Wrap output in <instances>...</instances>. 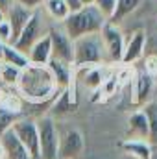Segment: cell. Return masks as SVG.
I'll return each instance as SVG.
<instances>
[{"label": "cell", "instance_id": "25", "mask_svg": "<svg viewBox=\"0 0 157 159\" xmlns=\"http://www.w3.org/2000/svg\"><path fill=\"white\" fill-rule=\"evenodd\" d=\"M19 76H20V69H17L13 65H7V63H0V81H2V85L15 87Z\"/></svg>", "mask_w": 157, "mask_h": 159}, {"label": "cell", "instance_id": "30", "mask_svg": "<svg viewBox=\"0 0 157 159\" xmlns=\"http://www.w3.org/2000/svg\"><path fill=\"white\" fill-rule=\"evenodd\" d=\"M11 4H13V0H0V11L6 13V11L11 7Z\"/></svg>", "mask_w": 157, "mask_h": 159}, {"label": "cell", "instance_id": "10", "mask_svg": "<svg viewBox=\"0 0 157 159\" xmlns=\"http://www.w3.org/2000/svg\"><path fill=\"white\" fill-rule=\"evenodd\" d=\"M46 67H48V70H50V74H52V78H54L59 91L69 89L70 93L76 94V81H74V67L72 65L52 57L46 63Z\"/></svg>", "mask_w": 157, "mask_h": 159}, {"label": "cell", "instance_id": "20", "mask_svg": "<svg viewBox=\"0 0 157 159\" xmlns=\"http://www.w3.org/2000/svg\"><path fill=\"white\" fill-rule=\"evenodd\" d=\"M141 109L148 120V143L157 144V100H148Z\"/></svg>", "mask_w": 157, "mask_h": 159}, {"label": "cell", "instance_id": "26", "mask_svg": "<svg viewBox=\"0 0 157 159\" xmlns=\"http://www.w3.org/2000/svg\"><path fill=\"white\" fill-rule=\"evenodd\" d=\"M94 7L109 20L115 13V7H117V0H94Z\"/></svg>", "mask_w": 157, "mask_h": 159}, {"label": "cell", "instance_id": "6", "mask_svg": "<svg viewBox=\"0 0 157 159\" xmlns=\"http://www.w3.org/2000/svg\"><path fill=\"white\" fill-rule=\"evenodd\" d=\"M13 133L17 135V139L24 144V148L30 152L32 159H41L39 154V131H37V122L32 119H20L13 124Z\"/></svg>", "mask_w": 157, "mask_h": 159}, {"label": "cell", "instance_id": "33", "mask_svg": "<svg viewBox=\"0 0 157 159\" xmlns=\"http://www.w3.org/2000/svg\"><path fill=\"white\" fill-rule=\"evenodd\" d=\"M0 159H4V148H2V143H0Z\"/></svg>", "mask_w": 157, "mask_h": 159}, {"label": "cell", "instance_id": "12", "mask_svg": "<svg viewBox=\"0 0 157 159\" xmlns=\"http://www.w3.org/2000/svg\"><path fill=\"white\" fill-rule=\"evenodd\" d=\"M32 15H34V11L32 9H28V7H24V6H20V4H11V7L6 11V20L9 22V26H11V34H13V41H11V44L15 43V39L19 37V34L22 32V28L28 24V20L32 19Z\"/></svg>", "mask_w": 157, "mask_h": 159}, {"label": "cell", "instance_id": "21", "mask_svg": "<svg viewBox=\"0 0 157 159\" xmlns=\"http://www.w3.org/2000/svg\"><path fill=\"white\" fill-rule=\"evenodd\" d=\"M2 63H7V65H13L17 69H26L30 65L28 61V56L20 50H17L13 44H4V52H2Z\"/></svg>", "mask_w": 157, "mask_h": 159}, {"label": "cell", "instance_id": "16", "mask_svg": "<svg viewBox=\"0 0 157 159\" xmlns=\"http://www.w3.org/2000/svg\"><path fill=\"white\" fill-rule=\"evenodd\" d=\"M148 120L144 117L142 109L131 113L128 117V139H137V141H148Z\"/></svg>", "mask_w": 157, "mask_h": 159}, {"label": "cell", "instance_id": "23", "mask_svg": "<svg viewBox=\"0 0 157 159\" xmlns=\"http://www.w3.org/2000/svg\"><path fill=\"white\" fill-rule=\"evenodd\" d=\"M19 119H20V109H17L13 106L0 104V135L9 131Z\"/></svg>", "mask_w": 157, "mask_h": 159}, {"label": "cell", "instance_id": "17", "mask_svg": "<svg viewBox=\"0 0 157 159\" xmlns=\"http://www.w3.org/2000/svg\"><path fill=\"white\" fill-rule=\"evenodd\" d=\"M120 148L126 156L131 159H154V150L148 141H137V139H126Z\"/></svg>", "mask_w": 157, "mask_h": 159}, {"label": "cell", "instance_id": "34", "mask_svg": "<svg viewBox=\"0 0 157 159\" xmlns=\"http://www.w3.org/2000/svg\"><path fill=\"white\" fill-rule=\"evenodd\" d=\"M2 20H6V13H2V11H0V22H2Z\"/></svg>", "mask_w": 157, "mask_h": 159}, {"label": "cell", "instance_id": "28", "mask_svg": "<svg viewBox=\"0 0 157 159\" xmlns=\"http://www.w3.org/2000/svg\"><path fill=\"white\" fill-rule=\"evenodd\" d=\"M15 4H20V6H24V7H28V9H32V11H37L41 6H43V0H13Z\"/></svg>", "mask_w": 157, "mask_h": 159}, {"label": "cell", "instance_id": "22", "mask_svg": "<svg viewBox=\"0 0 157 159\" xmlns=\"http://www.w3.org/2000/svg\"><path fill=\"white\" fill-rule=\"evenodd\" d=\"M79 72H83V85L91 91L102 89V83L105 81V76L100 67H79Z\"/></svg>", "mask_w": 157, "mask_h": 159}, {"label": "cell", "instance_id": "9", "mask_svg": "<svg viewBox=\"0 0 157 159\" xmlns=\"http://www.w3.org/2000/svg\"><path fill=\"white\" fill-rule=\"evenodd\" d=\"M44 35V32H43V20H41V15L39 11H34V15H32V19L28 20V24L22 28V32L19 34V37L15 39L13 43V46L17 48V50H20V52H24V54H28V50L37 43Z\"/></svg>", "mask_w": 157, "mask_h": 159}, {"label": "cell", "instance_id": "15", "mask_svg": "<svg viewBox=\"0 0 157 159\" xmlns=\"http://www.w3.org/2000/svg\"><path fill=\"white\" fill-rule=\"evenodd\" d=\"M28 61L30 65H39L44 67L50 59H52V46H50V39H48V34H44L30 50H28Z\"/></svg>", "mask_w": 157, "mask_h": 159}, {"label": "cell", "instance_id": "18", "mask_svg": "<svg viewBox=\"0 0 157 159\" xmlns=\"http://www.w3.org/2000/svg\"><path fill=\"white\" fill-rule=\"evenodd\" d=\"M52 102H54V104H52V111H54V113H57V115H69V113H74L76 104H78L76 94H74V93H70L69 89L59 91V93H57V96H56Z\"/></svg>", "mask_w": 157, "mask_h": 159}, {"label": "cell", "instance_id": "35", "mask_svg": "<svg viewBox=\"0 0 157 159\" xmlns=\"http://www.w3.org/2000/svg\"><path fill=\"white\" fill-rule=\"evenodd\" d=\"M0 87H2V81H0Z\"/></svg>", "mask_w": 157, "mask_h": 159}, {"label": "cell", "instance_id": "3", "mask_svg": "<svg viewBox=\"0 0 157 159\" xmlns=\"http://www.w3.org/2000/svg\"><path fill=\"white\" fill-rule=\"evenodd\" d=\"M105 61L104 44L100 39V34L83 35L74 39V61L72 67H100Z\"/></svg>", "mask_w": 157, "mask_h": 159}, {"label": "cell", "instance_id": "5", "mask_svg": "<svg viewBox=\"0 0 157 159\" xmlns=\"http://www.w3.org/2000/svg\"><path fill=\"white\" fill-rule=\"evenodd\" d=\"M100 39H102V44H104L105 59L111 61V63H120L122 61V54H124V44H126L122 30L117 24L107 20L102 26V30H100Z\"/></svg>", "mask_w": 157, "mask_h": 159}, {"label": "cell", "instance_id": "19", "mask_svg": "<svg viewBox=\"0 0 157 159\" xmlns=\"http://www.w3.org/2000/svg\"><path fill=\"white\" fill-rule=\"evenodd\" d=\"M43 7L48 13V17L59 24L70 15V9H69L65 0H43Z\"/></svg>", "mask_w": 157, "mask_h": 159}, {"label": "cell", "instance_id": "7", "mask_svg": "<svg viewBox=\"0 0 157 159\" xmlns=\"http://www.w3.org/2000/svg\"><path fill=\"white\" fill-rule=\"evenodd\" d=\"M46 34H48L50 46H52V57L72 65V61H74V41L67 35V32L61 28V24L52 26Z\"/></svg>", "mask_w": 157, "mask_h": 159}, {"label": "cell", "instance_id": "8", "mask_svg": "<svg viewBox=\"0 0 157 159\" xmlns=\"http://www.w3.org/2000/svg\"><path fill=\"white\" fill-rule=\"evenodd\" d=\"M85 148L83 133L76 128H69L59 135L57 159H78Z\"/></svg>", "mask_w": 157, "mask_h": 159}, {"label": "cell", "instance_id": "29", "mask_svg": "<svg viewBox=\"0 0 157 159\" xmlns=\"http://www.w3.org/2000/svg\"><path fill=\"white\" fill-rule=\"evenodd\" d=\"M65 2H67V6H69L70 13H72V11H78V9H81V4H79V0H65Z\"/></svg>", "mask_w": 157, "mask_h": 159}, {"label": "cell", "instance_id": "13", "mask_svg": "<svg viewBox=\"0 0 157 159\" xmlns=\"http://www.w3.org/2000/svg\"><path fill=\"white\" fill-rule=\"evenodd\" d=\"M0 143H2V148H4V159H32L30 152L17 139L13 129H9L4 135H0Z\"/></svg>", "mask_w": 157, "mask_h": 159}, {"label": "cell", "instance_id": "4", "mask_svg": "<svg viewBox=\"0 0 157 159\" xmlns=\"http://www.w3.org/2000/svg\"><path fill=\"white\" fill-rule=\"evenodd\" d=\"M39 131V154L41 159H57L59 150V131L52 117H43L37 122Z\"/></svg>", "mask_w": 157, "mask_h": 159}, {"label": "cell", "instance_id": "1", "mask_svg": "<svg viewBox=\"0 0 157 159\" xmlns=\"http://www.w3.org/2000/svg\"><path fill=\"white\" fill-rule=\"evenodd\" d=\"M15 89L30 104H48L59 93L46 65H28L26 69H22Z\"/></svg>", "mask_w": 157, "mask_h": 159}, {"label": "cell", "instance_id": "11", "mask_svg": "<svg viewBox=\"0 0 157 159\" xmlns=\"http://www.w3.org/2000/svg\"><path fill=\"white\" fill-rule=\"evenodd\" d=\"M144 46H146V32L144 30L133 32L131 37L124 44V54H122V61L120 63H124V65L137 63L144 56Z\"/></svg>", "mask_w": 157, "mask_h": 159}, {"label": "cell", "instance_id": "32", "mask_svg": "<svg viewBox=\"0 0 157 159\" xmlns=\"http://www.w3.org/2000/svg\"><path fill=\"white\" fill-rule=\"evenodd\" d=\"M2 52H4V43L0 41V63H2Z\"/></svg>", "mask_w": 157, "mask_h": 159}, {"label": "cell", "instance_id": "24", "mask_svg": "<svg viewBox=\"0 0 157 159\" xmlns=\"http://www.w3.org/2000/svg\"><path fill=\"white\" fill-rule=\"evenodd\" d=\"M139 4H141V0H117V7H115L113 17L109 19V22H113V24L120 22V20L126 19L129 13H133V11L139 7Z\"/></svg>", "mask_w": 157, "mask_h": 159}, {"label": "cell", "instance_id": "14", "mask_svg": "<svg viewBox=\"0 0 157 159\" xmlns=\"http://www.w3.org/2000/svg\"><path fill=\"white\" fill-rule=\"evenodd\" d=\"M152 91H154V76L148 70H139L137 76H135V89H133L135 98H133V104L142 107L148 102Z\"/></svg>", "mask_w": 157, "mask_h": 159}, {"label": "cell", "instance_id": "27", "mask_svg": "<svg viewBox=\"0 0 157 159\" xmlns=\"http://www.w3.org/2000/svg\"><path fill=\"white\" fill-rule=\"evenodd\" d=\"M0 41H2L4 44H11V41H13L11 26H9L7 20H2V22H0Z\"/></svg>", "mask_w": 157, "mask_h": 159}, {"label": "cell", "instance_id": "2", "mask_svg": "<svg viewBox=\"0 0 157 159\" xmlns=\"http://www.w3.org/2000/svg\"><path fill=\"white\" fill-rule=\"evenodd\" d=\"M107 22V19L94 7V6H83L78 11H72L63 22L61 28L67 32L70 39H78L83 35H92L100 34L102 26Z\"/></svg>", "mask_w": 157, "mask_h": 159}, {"label": "cell", "instance_id": "31", "mask_svg": "<svg viewBox=\"0 0 157 159\" xmlns=\"http://www.w3.org/2000/svg\"><path fill=\"white\" fill-rule=\"evenodd\" d=\"M79 4H81V7L83 6H94V0H79Z\"/></svg>", "mask_w": 157, "mask_h": 159}]
</instances>
